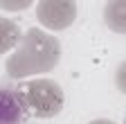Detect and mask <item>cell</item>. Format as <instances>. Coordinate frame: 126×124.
Instances as JSON below:
<instances>
[{"instance_id":"obj_1","label":"cell","mask_w":126,"mask_h":124,"mask_svg":"<svg viewBox=\"0 0 126 124\" xmlns=\"http://www.w3.org/2000/svg\"><path fill=\"white\" fill-rule=\"evenodd\" d=\"M61 61V41L38 27H29L23 34L16 52L7 59V74L11 79H25L32 74L50 72Z\"/></svg>"},{"instance_id":"obj_2","label":"cell","mask_w":126,"mask_h":124,"mask_svg":"<svg viewBox=\"0 0 126 124\" xmlns=\"http://www.w3.org/2000/svg\"><path fill=\"white\" fill-rule=\"evenodd\" d=\"M23 95L27 102V108L36 117H54L61 113L65 95L63 88L54 79H34L23 86Z\"/></svg>"},{"instance_id":"obj_3","label":"cell","mask_w":126,"mask_h":124,"mask_svg":"<svg viewBox=\"0 0 126 124\" xmlns=\"http://www.w3.org/2000/svg\"><path fill=\"white\" fill-rule=\"evenodd\" d=\"M36 18L43 27L61 32L77 20V5L72 0H43L36 5Z\"/></svg>"},{"instance_id":"obj_4","label":"cell","mask_w":126,"mask_h":124,"mask_svg":"<svg viewBox=\"0 0 126 124\" xmlns=\"http://www.w3.org/2000/svg\"><path fill=\"white\" fill-rule=\"evenodd\" d=\"M29 108L23 95V88H11L0 84V124H25Z\"/></svg>"},{"instance_id":"obj_5","label":"cell","mask_w":126,"mask_h":124,"mask_svg":"<svg viewBox=\"0 0 126 124\" xmlns=\"http://www.w3.org/2000/svg\"><path fill=\"white\" fill-rule=\"evenodd\" d=\"M104 23L110 32L126 34V0H113L104 5Z\"/></svg>"},{"instance_id":"obj_6","label":"cell","mask_w":126,"mask_h":124,"mask_svg":"<svg viewBox=\"0 0 126 124\" xmlns=\"http://www.w3.org/2000/svg\"><path fill=\"white\" fill-rule=\"evenodd\" d=\"M20 27L11 18H0V54H5L20 43Z\"/></svg>"},{"instance_id":"obj_7","label":"cell","mask_w":126,"mask_h":124,"mask_svg":"<svg viewBox=\"0 0 126 124\" xmlns=\"http://www.w3.org/2000/svg\"><path fill=\"white\" fill-rule=\"evenodd\" d=\"M115 86L122 95H126V61H122L115 70Z\"/></svg>"},{"instance_id":"obj_8","label":"cell","mask_w":126,"mask_h":124,"mask_svg":"<svg viewBox=\"0 0 126 124\" xmlns=\"http://www.w3.org/2000/svg\"><path fill=\"white\" fill-rule=\"evenodd\" d=\"M32 2L29 0H23V2H0V9H9V11H20V9H27Z\"/></svg>"},{"instance_id":"obj_9","label":"cell","mask_w":126,"mask_h":124,"mask_svg":"<svg viewBox=\"0 0 126 124\" xmlns=\"http://www.w3.org/2000/svg\"><path fill=\"white\" fill-rule=\"evenodd\" d=\"M88 124H115V122H110V120H92V122H88Z\"/></svg>"},{"instance_id":"obj_10","label":"cell","mask_w":126,"mask_h":124,"mask_svg":"<svg viewBox=\"0 0 126 124\" xmlns=\"http://www.w3.org/2000/svg\"><path fill=\"white\" fill-rule=\"evenodd\" d=\"M124 124H126V120H124Z\"/></svg>"}]
</instances>
